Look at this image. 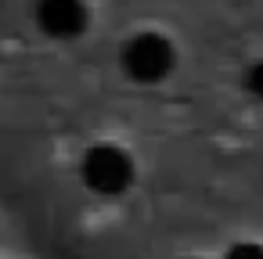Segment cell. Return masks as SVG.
Listing matches in <instances>:
<instances>
[{
  "label": "cell",
  "instance_id": "obj_3",
  "mask_svg": "<svg viewBox=\"0 0 263 259\" xmlns=\"http://www.w3.org/2000/svg\"><path fill=\"white\" fill-rule=\"evenodd\" d=\"M36 22L51 36H76L87 26V8H83V0H40Z\"/></svg>",
  "mask_w": 263,
  "mask_h": 259
},
{
  "label": "cell",
  "instance_id": "obj_1",
  "mask_svg": "<svg viewBox=\"0 0 263 259\" xmlns=\"http://www.w3.org/2000/svg\"><path fill=\"white\" fill-rule=\"evenodd\" d=\"M123 65H126V72H130L134 79L152 83V79H162V76L170 72V65H173V51H170V44H166L162 36L144 33V36H134V40L126 44V51H123Z\"/></svg>",
  "mask_w": 263,
  "mask_h": 259
},
{
  "label": "cell",
  "instance_id": "obj_2",
  "mask_svg": "<svg viewBox=\"0 0 263 259\" xmlns=\"http://www.w3.org/2000/svg\"><path fill=\"white\" fill-rule=\"evenodd\" d=\"M83 176L94 191H119L130 180V162L116 148H94L83 162Z\"/></svg>",
  "mask_w": 263,
  "mask_h": 259
},
{
  "label": "cell",
  "instance_id": "obj_4",
  "mask_svg": "<svg viewBox=\"0 0 263 259\" xmlns=\"http://www.w3.org/2000/svg\"><path fill=\"white\" fill-rule=\"evenodd\" d=\"M249 87H252L256 94H263V65H256V69H252V76H249Z\"/></svg>",
  "mask_w": 263,
  "mask_h": 259
}]
</instances>
